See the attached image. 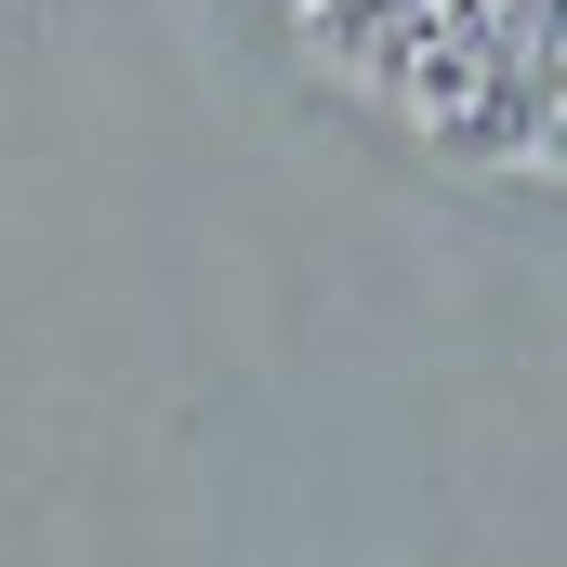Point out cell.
<instances>
[{
    "instance_id": "1",
    "label": "cell",
    "mask_w": 567,
    "mask_h": 567,
    "mask_svg": "<svg viewBox=\"0 0 567 567\" xmlns=\"http://www.w3.org/2000/svg\"><path fill=\"white\" fill-rule=\"evenodd\" d=\"M555 106H567L555 53H502L462 106H435V145H449V158H542V145H555Z\"/></svg>"
}]
</instances>
